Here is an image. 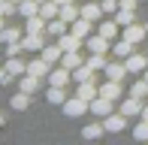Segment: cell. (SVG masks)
I'll list each match as a JSON object with an SVG mask.
<instances>
[{"mask_svg":"<svg viewBox=\"0 0 148 145\" xmlns=\"http://www.w3.org/2000/svg\"><path fill=\"white\" fill-rule=\"evenodd\" d=\"M85 112H91V103L88 100H82V97H66L64 100V115H70V118H79V115H85Z\"/></svg>","mask_w":148,"mask_h":145,"instance_id":"obj_1","label":"cell"},{"mask_svg":"<svg viewBox=\"0 0 148 145\" xmlns=\"http://www.w3.org/2000/svg\"><path fill=\"white\" fill-rule=\"evenodd\" d=\"M124 124H127V115H124V112H112V115L103 118L106 133H121V130H124Z\"/></svg>","mask_w":148,"mask_h":145,"instance_id":"obj_2","label":"cell"},{"mask_svg":"<svg viewBox=\"0 0 148 145\" xmlns=\"http://www.w3.org/2000/svg\"><path fill=\"white\" fill-rule=\"evenodd\" d=\"M145 34H148V27H145V24H127V27H121V36H124V39H130L133 45H139V42H142Z\"/></svg>","mask_w":148,"mask_h":145,"instance_id":"obj_3","label":"cell"},{"mask_svg":"<svg viewBox=\"0 0 148 145\" xmlns=\"http://www.w3.org/2000/svg\"><path fill=\"white\" fill-rule=\"evenodd\" d=\"M58 45H60L64 51H79V49L85 45V39H82V36H76L73 30H66V34H60V36H58Z\"/></svg>","mask_w":148,"mask_h":145,"instance_id":"obj_4","label":"cell"},{"mask_svg":"<svg viewBox=\"0 0 148 145\" xmlns=\"http://www.w3.org/2000/svg\"><path fill=\"white\" fill-rule=\"evenodd\" d=\"M85 49H88V51H100V55H106V51L112 49V39H106V36H100V34H91L88 39H85Z\"/></svg>","mask_w":148,"mask_h":145,"instance_id":"obj_5","label":"cell"},{"mask_svg":"<svg viewBox=\"0 0 148 145\" xmlns=\"http://www.w3.org/2000/svg\"><path fill=\"white\" fill-rule=\"evenodd\" d=\"M100 97H106V100H121V97H124L121 82H115V79H106V82L100 85Z\"/></svg>","mask_w":148,"mask_h":145,"instance_id":"obj_6","label":"cell"},{"mask_svg":"<svg viewBox=\"0 0 148 145\" xmlns=\"http://www.w3.org/2000/svg\"><path fill=\"white\" fill-rule=\"evenodd\" d=\"M118 112H124L127 118H133V115H142V100H139V97H121V109Z\"/></svg>","mask_w":148,"mask_h":145,"instance_id":"obj_7","label":"cell"},{"mask_svg":"<svg viewBox=\"0 0 148 145\" xmlns=\"http://www.w3.org/2000/svg\"><path fill=\"white\" fill-rule=\"evenodd\" d=\"M70 79H73V70H66L64 64H60L58 70L49 72V85H58V88H66V85H70Z\"/></svg>","mask_w":148,"mask_h":145,"instance_id":"obj_8","label":"cell"},{"mask_svg":"<svg viewBox=\"0 0 148 145\" xmlns=\"http://www.w3.org/2000/svg\"><path fill=\"white\" fill-rule=\"evenodd\" d=\"M42 45H45V34H24L21 36L24 51H42Z\"/></svg>","mask_w":148,"mask_h":145,"instance_id":"obj_9","label":"cell"},{"mask_svg":"<svg viewBox=\"0 0 148 145\" xmlns=\"http://www.w3.org/2000/svg\"><path fill=\"white\" fill-rule=\"evenodd\" d=\"M27 72H30V76H36V79H42V76H49V72H51V64L39 55V57H33V61L27 64Z\"/></svg>","mask_w":148,"mask_h":145,"instance_id":"obj_10","label":"cell"},{"mask_svg":"<svg viewBox=\"0 0 148 145\" xmlns=\"http://www.w3.org/2000/svg\"><path fill=\"white\" fill-rule=\"evenodd\" d=\"M97 34H100V36H106V39H112V42H115V39H118V34H121V24L115 21V18H109V21H100Z\"/></svg>","mask_w":148,"mask_h":145,"instance_id":"obj_11","label":"cell"},{"mask_svg":"<svg viewBox=\"0 0 148 145\" xmlns=\"http://www.w3.org/2000/svg\"><path fill=\"white\" fill-rule=\"evenodd\" d=\"M112 103L115 100H106V97H94L91 100V112L97 118H106V115H112Z\"/></svg>","mask_w":148,"mask_h":145,"instance_id":"obj_12","label":"cell"},{"mask_svg":"<svg viewBox=\"0 0 148 145\" xmlns=\"http://www.w3.org/2000/svg\"><path fill=\"white\" fill-rule=\"evenodd\" d=\"M106 79H115V82H124V76H127V72H130V70H127V64L124 61H115V64H106Z\"/></svg>","mask_w":148,"mask_h":145,"instance_id":"obj_13","label":"cell"},{"mask_svg":"<svg viewBox=\"0 0 148 145\" xmlns=\"http://www.w3.org/2000/svg\"><path fill=\"white\" fill-rule=\"evenodd\" d=\"M76 94L82 97V100H94V97H100V88L94 85V79H88V82H79V88H76Z\"/></svg>","mask_w":148,"mask_h":145,"instance_id":"obj_14","label":"cell"},{"mask_svg":"<svg viewBox=\"0 0 148 145\" xmlns=\"http://www.w3.org/2000/svg\"><path fill=\"white\" fill-rule=\"evenodd\" d=\"M45 18L42 15H30V18H24V34H45Z\"/></svg>","mask_w":148,"mask_h":145,"instance_id":"obj_15","label":"cell"},{"mask_svg":"<svg viewBox=\"0 0 148 145\" xmlns=\"http://www.w3.org/2000/svg\"><path fill=\"white\" fill-rule=\"evenodd\" d=\"M133 49H136V45L130 42V39H115V42H112V51H115V57H121V61H124V57H130L133 55Z\"/></svg>","mask_w":148,"mask_h":145,"instance_id":"obj_16","label":"cell"},{"mask_svg":"<svg viewBox=\"0 0 148 145\" xmlns=\"http://www.w3.org/2000/svg\"><path fill=\"white\" fill-rule=\"evenodd\" d=\"M91 27H94V21H88V18H82V15H79L76 21L70 24V30H73L76 36H82V39H88V36H91Z\"/></svg>","mask_w":148,"mask_h":145,"instance_id":"obj_17","label":"cell"},{"mask_svg":"<svg viewBox=\"0 0 148 145\" xmlns=\"http://www.w3.org/2000/svg\"><path fill=\"white\" fill-rule=\"evenodd\" d=\"M124 64H127V70H130V72H142V70L148 67V55H136V51H133L130 57H124Z\"/></svg>","mask_w":148,"mask_h":145,"instance_id":"obj_18","label":"cell"},{"mask_svg":"<svg viewBox=\"0 0 148 145\" xmlns=\"http://www.w3.org/2000/svg\"><path fill=\"white\" fill-rule=\"evenodd\" d=\"M3 67L9 70V76H12V79H15V76H24V72H27V64H24L18 55H15V57H6V64H3Z\"/></svg>","mask_w":148,"mask_h":145,"instance_id":"obj_19","label":"cell"},{"mask_svg":"<svg viewBox=\"0 0 148 145\" xmlns=\"http://www.w3.org/2000/svg\"><path fill=\"white\" fill-rule=\"evenodd\" d=\"M45 100H49L51 106H64L66 91H64V88H58V85H49V91H45Z\"/></svg>","mask_w":148,"mask_h":145,"instance_id":"obj_20","label":"cell"},{"mask_svg":"<svg viewBox=\"0 0 148 145\" xmlns=\"http://www.w3.org/2000/svg\"><path fill=\"white\" fill-rule=\"evenodd\" d=\"M82 18H88V21L97 24L100 18H103V6H100V3H85L82 6Z\"/></svg>","mask_w":148,"mask_h":145,"instance_id":"obj_21","label":"cell"},{"mask_svg":"<svg viewBox=\"0 0 148 145\" xmlns=\"http://www.w3.org/2000/svg\"><path fill=\"white\" fill-rule=\"evenodd\" d=\"M39 15H42L45 21H51V18L60 15V6L55 3V0H45V3H39Z\"/></svg>","mask_w":148,"mask_h":145,"instance_id":"obj_22","label":"cell"},{"mask_svg":"<svg viewBox=\"0 0 148 145\" xmlns=\"http://www.w3.org/2000/svg\"><path fill=\"white\" fill-rule=\"evenodd\" d=\"M39 55H42L49 64H58L60 57H64V49H60L58 42H55V45H42V51H39Z\"/></svg>","mask_w":148,"mask_h":145,"instance_id":"obj_23","label":"cell"},{"mask_svg":"<svg viewBox=\"0 0 148 145\" xmlns=\"http://www.w3.org/2000/svg\"><path fill=\"white\" fill-rule=\"evenodd\" d=\"M30 97H33V94H27V91H18V94L9 100V106L15 109V112H24V109L30 106Z\"/></svg>","mask_w":148,"mask_h":145,"instance_id":"obj_24","label":"cell"},{"mask_svg":"<svg viewBox=\"0 0 148 145\" xmlns=\"http://www.w3.org/2000/svg\"><path fill=\"white\" fill-rule=\"evenodd\" d=\"M18 39H21V30H18V27H12V24H6V27L0 30V42H3V45L18 42Z\"/></svg>","mask_w":148,"mask_h":145,"instance_id":"obj_25","label":"cell"},{"mask_svg":"<svg viewBox=\"0 0 148 145\" xmlns=\"http://www.w3.org/2000/svg\"><path fill=\"white\" fill-rule=\"evenodd\" d=\"M18 15H21V18L39 15V3H36V0H21V3H18Z\"/></svg>","mask_w":148,"mask_h":145,"instance_id":"obj_26","label":"cell"},{"mask_svg":"<svg viewBox=\"0 0 148 145\" xmlns=\"http://www.w3.org/2000/svg\"><path fill=\"white\" fill-rule=\"evenodd\" d=\"M45 34H49V36H60V34H66V21H64V18H51V21L49 24H45Z\"/></svg>","mask_w":148,"mask_h":145,"instance_id":"obj_27","label":"cell"},{"mask_svg":"<svg viewBox=\"0 0 148 145\" xmlns=\"http://www.w3.org/2000/svg\"><path fill=\"white\" fill-rule=\"evenodd\" d=\"M18 88L27 91V94H36V91H39V79H36V76H30V72H24L21 82H18Z\"/></svg>","mask_w":148,"mask_h":145,"instance_id":"obj_28","label":"cell"},{"mask_svg":"<svg viewBox=\"0 0 148 145\" xmlns=\"http://www.w3.org/2000/svg\"><path fill=\"white\" fill-rule=\"evenodd\" d=\"M60 64H64L66 70H76V67H82V55H79V51H64V57H60Z\"/></svg>","mask_w":148,"mask_h":145,"instance_id":"obj_29","label":"cell"},{"mask_svg":"<svg viewBox=\"0 0 148 145\" xmlns=\"http://www.w3.org/2000/svg\"><path fill=\"white\" fill-rule=\"evenodd\" d=\"M79 15H82V9H76V3H64L60 6V18H64L66 24H73Z\"/></svg>","mask_w":148,"mask_h":145,"instance_id":"obj_30","label":"cell"},{"mask_svg":"<svg viewBox=\"0 0 148 145\" xmlns=\"http://www.w3.org/2000/svg\"><path fill=\"white\" fill-rule=\"evenodd\" d=\"M85 64H88V67H91L94 72H100V70H106V64H109V61H106V57L100 55V51H91V57H88Z\"/></svg>","mask_w":148,"mask_h":145,"instance_id":"obj_31","label":"cell"},{"mask_svg":"<svg viewBox=\"0 0 148 145\" xmlns=\"http://www.w3.org/2000/svg\"><path fill=\"white\" fill-rule=\"evenodd\" d=\"M103 133H106L103 121H100V124H88V127L82 130V136H85V139H100V136H103Z\"/></svg>","mask_w":148,"mask_h":145,"instance_id":"obj_32","label":"cell"},{"mask_svg":"<svg viewBox=\"0 0 148 145\" xmlns=\"http://www.w3.org/2000/svg\"><path fill=\"white\" fill-rule=\"evenodd\" d=\"M73 79H76V82H88V79H94V70L88 67V64H82V67L73 70Z\"/></svg>","mask_w":148,"mask_h":145,"instance_id":"obj_33","label":"cell"},{"mask_svg":"<svg viewBox=\"0 0 148 145\" xmlns=\"http://www.w3.org/2000/svg\"><path fill=\"white\" fill-rule=\"evenodd\" d=\"M115 21L121 24V27L133 24V9H121V6H118V12H115Z\"/></svg>","mask_w":148,"mask_h":145,"instance_id":"obj_34","label":"cell"},{"mask_svg":"<svg viewBox=\"0 0 148 145\" xmlns=\"http://www.w3.org/2000/svg\"><path fill=\"white\" fill-rule=\"evenodd\" d=\"M130 94L133 97H139V100H142V97H148V79H142V82H136L130 88Z\"/></svg>","mask_w":148,"mask_h":145,"instance_id":"obj_35","label":"cell"},{"mask_svg":"<svg viewBox=\"0 0 148 145\" xmlns=\"http://www.w3.org/2000/svg\"><path fill=\"white\" fill-rule=\"evenodd\" d=\"M133 136H136L139 142H148V121H139L136 127H133Z\"/></svg>","mask_w":148,"mask_h":145,"instance_id":"obj_36","label":"cell"},{"mask_svg":"<svg viewBox=\"0 0 148 145\" xmlns=\"http://www.w3.org/2000/svg\"><path fill=\"white\" fill-rule=\"evenodd\" d=\"M100 6H103V12H106V15H115V12H118V0H100Z\"/></svg>","mask_w":148,"mask_h":145,"instance_id":"obj_37","label":"cell"},{"mask_svg":"<svg viewBox=\"0 0 148 145\" xmlns=\"http://www.w3.org/2000/svg\"><path fill=\"white\" fill-rule=\"evenodd\" d=\"M21 39H18V42H9V45H6V57H15V55H21Z\"/></svg>","mask_w":148,"mask_h":145,"instance_id":"obj_38","label":"cell"},{"mask_svg":"<svg viewBox=\"0 0 148 145\" xmlns=\"http://www.w3.org/2000/svg\"><path fill=\"white\" fill-rule=\"evenodd\" d=\"M118 3H121V9H136L139 0H118Z\"/></svg>","mask_w":148,"mask_h":145,"instance_id":"obj_39","label":"cell"},{"mask_svg":"<svg viewBox=\"0 0 148 145\" xmlns=\"http://www.w3.org/2000/svg\"><path fill=\"white\" fill-rule=\"evenodd\" d=\"M9 79H12V76H9V70H6V67H0V85H6Z\"/></svg>","mask_w":148,"mask_h":145,"instance_id":"obj_40","label":"cell"},{"mask_svg":"<svg viewBox=\"0 0 148 145\" xmlns=\"http://www.w3.org/2000/svg\"><path fill=\"white\" fill-rule=\"evenodd\" d=\"M142 121H148V106H142Z\"/></svg>","mask_w":148,"mask_h":145,"instance_id":"obj_41","label":"cell"},{"mask_svg":"<svg viewBox=\"0 0 148 145\" xmlns=\"http://www.w3.org/2000/svg\"><path fill=\"white\" fill-rule=\"evenodd\" d=\"M55 3H58V6H64V3H73V0H55Z\"/></svg>","mask_w":148,"mask_h":145,"instance_id":"obj_42","label":"cell"},{"mask_svg":"<svg viewBox=\"0 0 148 145\" xmlns=\"http://www.w3.org/2000/svg\"><path fill=\"white\" fill-rule=\"evenodd\" d=\"M3 27H6V18H3V15H0V30H3Z\"/></svg>","mask_w":148,"mask_h":145,"instance_id":"obj_43","label":"cell"},{"mask_svg":"<svg viewBox=\"0 0 148 145\" xmlns=\"http://www.w3.org/2000/svg\"><path fill=\"white\" fill-rule=\"evenodd\" d=\"M0 127H3V115H0Z\"/></svg>","mask_w":148,"mask_h":145,"instance_id":"obj_44","label":"cell"},{"mask_svg":"<svg viewBox=\"0 0 148 145\" xmlns=\"http://www.w3.org/2000/svg\"><path fill=\"white\" fill-rule=\"evenodd\" d=\"M145 79H148V67H145Z\"/></svg>","mask_w":148,"mask_h":145,"instance_id":"obj_45","label":"cell"},{"mask_svg":"<svg viewBox=\"0 0 148 145\" xmlns=\"http://www.w3.org/2000/svg\"><path fill=\"white\" fill-rule=\"evenodd\" d=\"M145 27H148V24H145Z\"/></svg>","mask_w":148,"mask_h":145,"instance_id":"obj_46","label":"cell"}]
</instances>
